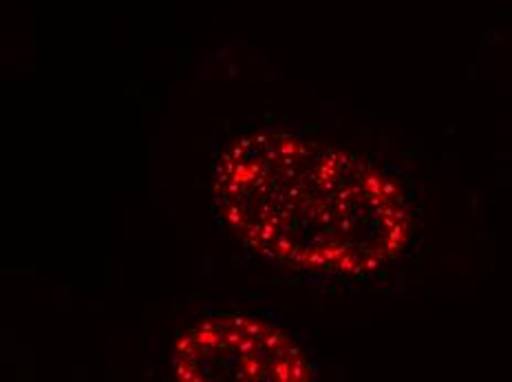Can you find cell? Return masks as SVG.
<instances>
[{
  "label": "cell",
  "mask_w": 512,
  "mask_h": 382,
  "mask_svg": "<svg viewBox=\"0 0 512 382\" xmlns=\"http://www.w3.org/2000/svg\"><path fill=\"white\" fill-rule=\"evenodd\" d=\"M296 148H298V144H296V142H290V140H287V142H285V146H281V153H283L285 157H290V153H294Z\"/></svg>",
  "instance_id": "obj_2"
},
{
  "label": "cell",
  "mask_w": 512,
  "mask_h": 382,
  "mask_svg": "<svg viewBox=\"0 0 512 382\" xmlns=\"http://www.w3.org/2000/svg\"><path fill=\"white\" fill-rule=\"evenodd\" d=\"M228 219H230V224H241V219H243V212H241V208H237V206H232L230 208V212H228Z\"/></svg>",
  "instance_id": "obj_1"
}]
</instances>
